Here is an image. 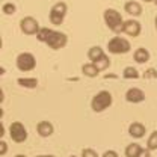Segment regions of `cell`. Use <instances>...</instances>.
Returning <instances> with one entry per match:
<instances>
[{
  "label": "cell",
  "mask_w": 157,
  "mask_h": 157,
  "mask_svg": "<svg viewBox=\"0 0 157 157\" xmlns=\"http://www.w3.org/2000/svg\"><path fill=\"white\" fill-rule=\"evenodd\" d=\"M36 39L39 42H44L52 50H62L68 44V36L63 32L52 30L48 27H41L38 35H36Z\"/></svg>",
  "instance_id": "1"
},
{
  "label": "cell",
  "mask_w": 157,
  "mask_h": 157,
  "mask_svg": "<svg viewBox=\"0 0 157 157\" xmlns=\"http://www.w3.org/2000/svg\"><path fill=\"white\" fill-rule=\"evenodd\" d=\"M103 18H104L106 26H107L112 32H115V33H121V32H122V27H124V23H125V21H124L122 15L118 12L117 9H112V8L106 9L104 14H103Z\"/></svg>",
  "instance_id": "2"
},
{
  "label": "cell",
  "mask_w": 157,
  "mask_h": 157,
  "mask_svg": "<svg viewBox=\"0 0 157 157\" xmlns=\"http://www.w3.org/2000/svg\"><path fill=\"white\" fill-rule=\"evenodd\" d=\"M112 103H113V98L109 91H100L91 100V107L94 112L100 113V112H104L106 109H109L112 106Z\"/></svg>",
  "instance_id": "3"
},
{
  "label": "cell",
  "mask_w": 157,
  "mask_h": 157,
  "mask_svg": "<svg viewBox=\"0 0 157 157\" xmlns=\"http://www.w3.org/2000/svg\"><path fill=\"white\" fill-rule=\"evenodd\" d=\"M130 50H132V44L128 42V39L122 36H113L107 42V52L110 55H124L128 53Z\"/></svg>",
  "instance_id": "4"
},
{
  "label": "cell",
  "mask_w": 157,
  "mask_h": 157,
  "mask_svg": "<svg viewBox=\"0 0 157 157\" xmlns=\"http://www.w3.org/2000/svg\"><path fill=\"white\" fill-rule=\"evenodd\" d=\"M67 11H68V6L65 2H58L52 6L50 9V14H48V20L53 26H60L65 20V15H67Z\"/></svg>",
  "instance_id": "5"
},
{
  "label": "cell",
  "mask_w": 157,
  "mask_h": 157,
  "mask_svg": "<svg viewBox=\"0 0 157 157\" xmlns=\"http://www.w3.org/2000/svg\"><path fill=\"white\" fill-rule=\"evenodd\" d=\"M17 68H18L20 71H23V73H29V71H32V70H35V67H36V59L35 56L32 55V53H29V52H23V53H20L18 58H17Z\"/></svg>",
  "instance_id": "6"
},
{
  "label": "cell",
  "mask_w": 157,
  "mask_h": 157,
  "mask_svg": "<svg viewBox=\"0 0 157 157\" xmlns=\"http://www.w3.org/2000/svg\"><path fill=\"white\" fill-rule=\"evenodd\" d=\"M9 135H11V139L15 144H23L27 139V130H26V127H24L23 122L14 121L11 124V127H9Z\"/></svg>",
  "instance_id": "7"
},
{
  "label": "cell",
  "mask_w": 157,
  "mask_h": 157,
  "mask_svg": "<svg viewBox=\"0 0 157 157\" xmlns=\"http://www.w3.org/2000/svg\"><path fill=\"white\" fill-rule=\"evenodd\" d=\"M39 24L38 21L33 18V17H24V18H21L20 21V30L24 33V35H27V36H32V35H38L39 32Z\"/></svg>",
  "instance_id": "8"
},
{
  "label": "cell",
  "mask_w": 157,
  "mask_h": 157,
  "mask_svg": "<svg viewBox=\"0 0 157 157\" xmlns=\"http://www.w3.org/2000/svg\"><path fill=\"white\" fill-rule=\"evenodd\" d=\"M122 32H124L125 35L132 36V38H136V36L140 35V32H142V26H140V23H139L137 20H127V21L124 23Z\"/></svg>",
  "instance_id": "9"
},
{
  "label": "cell",
  "mask_w": 157,
  "mask_h": 157,
  "mask_svg": "<svg viewBox=\"0 0 157 157\" xmlns=\"http://www.w3.org/2000/svg\"><path fill=\"white\" fill-rule=\"evenodd\" d=\"M125 100L128 103H133V104H137V103H142L145 100V92L140 89V88H130L127 92H125Z\"/></svg>",
  "instance_id": "10"
},
{
  "label": "cell",
  "mask_w": 157,
  "mask_h": 157,
  "mask_svg": "<svg viewBox=\"0 0 157 157\" xmlns=\"http://www.w3.org/2000/svg\"><path fill=\"white\" fill-rule=\"evenodd\" d=\"M128 135L132 137H135V139H140V137H144L147 135V127L142 124V122H132L130 124V127H128Z\"/></svg>",
  "instance_id": "11"
},
{
  "label": "cell",
  "mask_w": 157,
  "mask_h": 157,
  "mask_svg": "<svg viewBox=\"0 0 157 157\" xmlns=\"http://www.w3.org/2000/svg\"><path fill=\"white\" fill-rule=\"evenodd\" d=\"M124 9H125V12L128 14V15H132V17H139L140 14H142V11H144V8H142V5L136 2V0H128V2H125L124 3Z\"/></svg>",
  "instance_id": "12"
},
{
  "label": "cell",
  "mask_w": 157,
  "mask_h": 157,
  "mask_svg": "<svg viewBox=\"0 0 157 157\" xmlns=\"http://www.w3.org/2000/svg\"><path fill=\"white\" fill-rule=\"evenodd\" d=\"M36 132L41 137H50L55 132V127L50 121H39L36 124Z\"/></svg>",
  "instance_id": "13"
},
{
  "label": "cell",
  "mask_w": 157,
  "mask_h": 157,
  "mask_svg": "<svg viewBox=\"0 0 157 157\" xmlns=\"http://www.w3.org/2000/svg\"><path fill=\"white\" fill-rule=\"evenodd\" d=\"M151 58V55H150V52L145 48V47H139L137 50H135V53H133V60L136 62V63H147L148 60Z\"/></svg>",
  "instance_id": "14"
},
{
  "label": "cell",
  "mask_w": 157,
  "mask_h": 157,
  "mask_svg": "<svg viewBox=\"0 0 157 157\" xmlns=\"http://www.w3.org/2000/svg\"><path fill=\"white\" fill-rule=\"evenodd\" d=\"M82 73H83V76H86V77L94 78V77H97L101 71L98 70V67L94 62H86V63L82 65Z\"/></svg>",
  "instance_id": "15"
},
{
  "label": "cell",
  "mask_w": 157,
  "mask_h": 157,
  "mask_svg": "<svg viewBox=\"0 0 157 157\" xmlns=\"http://www.w3.org/2000/svg\"><path fill=\"white\" fill-rule=\"evenodd\" d=\"M104 52H103V48L101 47H98V45H94V47H91L89 50H88V53H86V56L89 59V62H94V63H97L100 59L104 58Z\"/></svg>",
  "instance_id": "16"
},
{
  "label": "cell",
  "mask_w": 157,
  "mask_h": 157,
  "mask_svg": "<svg viewBox=\"0 0 157 157\" xmlns=\"http://www.w3.org/2000/svg\"><path fill=\"white\" fill-rule=\"evenodd\" d=\"M17 83L21 88H26V89H35L38 86V78L36 77H20L17 78Z\"/></svg>",
  "instance_id": "17"
},
{
  "label": "cell",
  "mask_w": 157,
  "mask_h": 157,
  "mask_svg": "<svg viewBox=\"0 0 157 157\" xmlns=\"http://www.w3.org/2000/svg\"><path fill=\"white\" fill-rule=\"evenodd\" d=\"M142 153H144V148L136 142L128 144L125 147V157H139Z\"/></svg>",
  "instance_id": "18"
},
{
  "label": "cell",
  "mask_w": 157,
  "mask_h": 157,
  "mask_svg": "<svg viewBox=\"0 0 157 157\" xmlns=\"http://www.w3.org/2000/svg\"><path fill=\"white\" fill-rule=\"evenodd\" d=\"M122 77L132 78V80L139 78V71H137L135 67H127V68H124V71H122Z\"/></svg>",
  "instance_id": "19"
},
{
  "label": "cell",
  "mask_w": 157,
  "mask_h": 157,
  "mask_svg": "<svg viewBox=\"0 0 157 157\" xmlns=\"http://www.w3.org/2000/svg\"><path fill=\"white\" fill-rule=\"evenodd\" d=\"M147 150L150 151H156L157 150V130H154L150 137L147 139Z\"/></svg>",
  "instance_id": "20"
},
{
  "label": "cell",
  "mask_w": 157,
  "mask_h": 157,
  "mask_svg": "<svg viewBox=\"0 0 157 157\" xmlns=\"http://www.w3.org/2000/svg\"><path fill=\"white\" fill-rule=\"evenodd\" d=\"M95 65L98 67V70H100V71H104V70H107V68L110 67V59H109L107 55H104V58L100 59Z\"/></svg>",
  "instance_id": "21"
},
{
  "label": "cell",
  "mask_w": 157,
  "mask_h": 157,
  "mask_svg": "<svg viewBox=\"0 0 157 157\" xmlns=\"http://www.w3.org/2000/svg\"><path fill=\"white\" fill-rule=\"evenodd\" d=\"M2 11H3V14H6V15H12V14H15L17 6H15L14 3H5V5L2 6Z\"/></svg>",
  "instance_id": "22"
},
{
  "label": "cell",
  "mask_w": 157,
  "mask_h": 157,
  "mask_svg": "<svg viewBox=\"0 0 157 157\" xmlns=\"http://www.w3.org/2000/svg\"><path fill=\"white\" fill-rule=\"evenodd\" d=\"M142 77L147 78V80H154V78H157V70L156 68H148V70H145L144 74H142Z\"/></svg>",
  "instance_id": "23"
},
{
  "label": "cell",
  "mask_w": 157,
  "mask_h": 157,
  "mask_svg": "<svg viewBox=\"0 0 157 157\" xmlns=\"http://www.w3.org/2000/svg\"><path fill=\"white\" fill-rule=\"evenodd\" d=\"M82 157H98V154L92 148H85V150H82Z\"/></svg>",
  "instance_id": "24"
},
{
  "label": "cell",
  "mask_w": 157,
  "mask_h": 157,
  "mask_svg": "<svg viewBox=\"0 0 157 157\" xmlns=\"http://www.w3.org/2000/svg\"><path fill=\"white\" fill-rule=\"evenodd\" d=\"M8 153V145L5 144V140H0V156H5Z\"/></svg>",
  "instance_id": "25"
},
{
  "label": "cell",
  "mask_w": 157,
  "mask_h": 157,
  "mask_svg": "<svg viewBox=\"0 0 157 157\" xmlns=\"http://www.w3.org/2000/svg\"><path fill=\"white\" fill-rule=\"evenodd\" d=\"M101 157H118V153L117 151H113V150H109V151H106Z\"/></svg>",
  "instance_id": "26"
},
{
  "label": "cell",
  "mask_w": 157,
  "mask_h": 157,
  "mask_svg": "<svg viewBox=\"0 0 157 157\" xmlns=\"http://www.w3.org/2000/svg\"><path fill=\"white\" fill-rule=\"evenodd\" d=\"M139 157H150V150H144V153Z\"/></svg>",
  "instance_id": "27"
},
{
  "label": "cell",
  "mask_w": 157,
  "mask_h": 157,
  "mask_svg": "<svg viewBox=\"0 0 157 157\" xmlns=\"http://www.w3.org/2000/svg\"><path fill=\"white\" fill-rule=\"evenodd\" d=\"M15 157H27V156H24V154H17Z\"/></svg>",
  "instance_id": "28"
},
{
  "label": "cell",
  "mask_w": 157,
  "mask_h": 157,
  "mask_svg": "<svg viewBox=\"0 0 157 157\" xmlns=\"http://www.w3.org/2000/svg\"><path fill=\"white\" fill-rule=\"evenodd\" d=\"M42 157H55V156H52V154H45V156H42Z\"/></svg>",
  "instance_id": "29"
},
{
  "label": "cell",
  "mask_w": 157,
  "mask_h": 157,
  "mask_svg": "<svg viewBox=\"0 0 157 157\" xmlns=\"http://www.w3.org/2000/svg\"><path fill=\"white\" fill-rule=\"evenodd\" d=\"M154 24H156V29H157V15H156V20H154Z\"/></svg>",
  "instance_id": "30"
},
{
  "label": "cell",
  "mask_w": 157,
  "mask_h": 157,
  "mask_svg": "<svg viewBox=\"0 0 157 157\" xmlns=\"http://www.w3.org/2000/svg\"><path fill=\"white\" fill-rule=\"evenodd\" d=\"M144 2H147V3H150V2H154V0H144Z\"/></svg>",
  "instance_id": "31"
},
{
  "label": "cell",
  "mask_w": 157,
  "mask_h": 157,
  "mask_svg": "<svg viewBox=\"0 0 157 157\" xmlns=\"http://www.w3.org/2000/svg\"><path fill=\"white\" fill-rule=\"evenodd\" d=\"M70 157H77V156H70Z\"/></svg>",
  "instance_id": "32"
},
{
  "label": "cell",
  "mask_w": 157,
  "mask_h": 157,
  "mask_svg": "<svg viewBox=\"0 0 157 157\" xmlns=\"http://www.w3.org/2000/svg\"><path fill=\"white\" fill-rule=\"evenodd\" d=\"M35 157H42V156H35Z\"/></svg>",
  "instance_id": "33"
},
{
  "label": "cell",
  "mask_w": 157,
  "mask_h": 157,
  "mask_svg": "<svg viewBox=\"0 0 157 157\" xmlns=\"http://www.w3.org/2000/svg\"><path fill=\"white\" fill-rule=\"evenodd\" d=\"M154 2H156V5H157V0H154Z\"/></svg>",
  "instance_id": "34"
}]
</instances>
